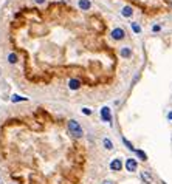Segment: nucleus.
I'll use <instances>...</instances> for the list:
<instances>
[{
    "label": "nucleus",
    "mask_w": 172,
    "mask_h": 184,
    "mask_svg": "<svg viewBox=\"0 0 172 184\" xmlns=\"http://www.w3.org/2000/svg\"><path fill=\"white\" fill-rule=\"evenodd\" d=\"M81 85H82V82H81L79 79H76V77H71L68 80V88L70 90H79Z\"/></svg>",
    "instance_id": "obj_6"
},
{
    "label": "nucleus",
    "mask_w": 172,
    "mask_h": 184,
    "mask_svg": "<svg viewBox=\"0 0 172 184\" xmlns=\"http://www.w3.org/2000/svg\"><path fill=\"white\" fill-rule=\"evenodd\" d=\"M137 169H138V162H137V159H133V158L126 159V170H127V172H135Z\"/></svg>",
    "instance_id": "obj_4"
},
{
    "label": "nucleus",
    "mask_w": 172,
    "mask_h": 184,
    "mask_svg": "<svg viewBox=\"0 0 172 184\" xmlns=\"http://www.w3.org/2000/svg\"><path fill=\"white\" fill-rule=\"evenodd\" d=\"M123 142H124V145L127 147L129 150H132V152H135V150H137V149H135V147H133V144H132L129 139H126V138H123Z\"/></svg>",
    "instance_id": "obj_14"
},
{
    "label": "nucleus",
    "mask_w": 172,
    "mask_h": 184,
    "mask_svg": "<svg viewBox=\"0 0 172 184\" xmlns=\"http://www.w3.org/2000/svg\"><path fill=\"white\" fill-rule=\"evenodd\" d=\"M102 184H113L112 181H108V180H105V181H102Z\"/></svg>",
    "instance_id": "obj_21"
},
{
    "label": "nucleus",
    "mask_w": 172,
    "mask_h": 184,
    "mask_svg": "<svg viewBox=\"0 0 172 184\" xmlns=\"http://www.w3.org/2000/svg\"><path fill=\"white\" fill-rule=\"evenodd\" d=\"M120 56L124 57V59L132 57V48H129V47H123V48L120 50Z\"/></svg>",
    "instance_id": "obj_8"
},
{
    "label": "nucleus",
    "mask_w": 172,
    "mask_h": 184,
    "mask_svg": "<svg viewBox=\"0 0 172 184\" xmlns=\"http://www.w3.org/2000/svg\"><path fill=\"white\" fill-rule=\"evenodd\" d=\"M121 14L124 17H132L133 16V10H132V6H124L123 10H121Z\"/></svg>",
    "instance_id": "obj_10"
},
{
    "label": "nucleus",
    "mask_w": 172,
    "mask_h": 184,
    "mask_svg": "<svg viewBox=\"0 0 172 184\" xmlns=\"http://www.w3.org/2000/svg\"><path fill=\"white\" fill-rule=\"evenodd\" d=\"M79 8L82 11H88L90 8H92V2H90V0H79Z\"/></svg>",
    "instance_id": "obj_9"
},
{
    "label": "nucleus",
    "mask_w": 172,
    "mask_h": 184,
    "mask_svg": "<svg viewBox=\"0 0 172 184\" xmlns=\"http://www.w3.org/2000/svg\"><path fill=\"white\" fill-rule=\"evenodd\" d=\"M68 132L71 136L75 138H82L84 132H82V127L79 125L78 121H75V119H71V121H68Z\"/></svg>",
    "instance_id": "obj_1"
},
{
    "label": "nucleus",
    "mask_w": 172,
    "mask_h": 184,
    "mask_svg": "<svg viewBox=\"0 0 172 184\" xmlns=\"http://www.w3.org/2000/svg\"><path fill=\"white\" fill-rule=\"evenodd\" d=\"M130 25H132V30H133L135 33H137V34H138V33H141V28H140V25H138V23H135V22H132Z\"/></svg>",
    "instance_id": "obj_16"
},
{
    "label": "nucleus",
    "mask_w": 172,
    "mask_h": 184,
    "mask_svg": "<svg viewBox=\"0 0 172 184\" xmlns=\"http://www.w3.org/2000/svg\"><path fill=\"white\" fill-rule=\"evenodd\" d=\"M82 113L87 115V116H90V115H92V110H90L88 107H84V108H82Z\"/></svg>",
    "instance_id": "obj_17"
},
{
    "label": "nucleus",
    "mask_w": 172,
    "mask_h": 184,
    "mask_svg": "<svg viewBox=\"0 0 172 184\" xmlns=\"http://www.w3.org/2000/svg\"><path fill=\"white\" fill-rule=\"evenodd\" d=\"M160 30H161L160 25H153V26H152V31H153V33H158Z\"/></svg>",
    "instance_id": "obj_18"
},
{
    "label": "nucleus",
    "mask_w": 172,
    "mask_h": 184,
    "mask_svg": "<svg viewBox=\"0 0 172 184\" xmlns=\"http://www.w3.org/2000/svg\"><path fill=\"white\" fill-rule=\"evenodd\" d=\"M110 169H112L113 172H121V169H123V161H121L120 158L112 159V162H110Z\"/></svg>",
    "instance_id": "obj_5"
},
{
    "label": "nucleus",
    "mask_w": 172,
    "mask_h": 184,
    "mask_svg": "<svg viewBox=\"0 0 172 184\" xmlns=\"http://www.w3.org/2000/svg\"><path fill=\"white\" fill-rule=\"evenodd\" d=\"M135 153H137V156H138L141 161H147V155L144 153L143 150H135Z\"/></svg>",
    "instance_id": "obj_13"
},
{
    "label": "nucleus",
    "mask_w": 172,
    "mask_h": 184,
    "mask_svg": "<svg viewBox=\"0 0 172 184\" xmlns=\"http://www.w3.org/2000/svg\"><path fill=\"white\" fill-rule=\"evenodd\" d=\"M102 144H104V149H105V150H113V142L108 139V138H104Z\"/></svg>",
    "instance_id": "obj_12"
},
{
    "label": "nucleus",
    "mask_w": 172,
    "mask_h": 184,
    "mask_svg": "<svg viewBox=\"0 0 172 184\" xmlns=\"http://www.w3.org/2000/svg\"><path fill=\"white\" fill-rule=\"evenodd\" d=\"M141 180L144 181V184H152L153 183V178H152V175H150V172H147V170H144V172H141Z\"/></svg>",
    "instance_id": "obj_7"
},
{
    "label": "nucleus",
    "mask_w": 172,
    "mask_h": 184,
    "mask_svg": "<svg viewBox=\"0 0 172 184\" xmlns=\"http://www.w3.org/2000/svg\"><path fill=\"white\" fill-rule=\"evenodd\" d=\"M168 119H169V121H172V112L168 113Z\"/></svg>",
    "instance_id": "obj_20"
},
{
    "label": "nucleus",
    "mask_w": 172,
    "mask_h": 184,
    "mask_svg": "<svg viewBox=\"0 0 172 184\" xmlns=\"http://www.w3.org/2000/svg\"><path fill=\"white\" fill-rule=\"evenodd\" d=\"M17 60H19V56H17V53H10V54H8V62H10L11 65L17 63Z\"/></svg>",
    "instance_id": "obj_11"
},
{
    "label": "nucleus",
    "mask_w": 172,
    "mask_h": 184,
    "mask_svg": "<svg viewBox=\"0 0 172 184\" xmlns=\"http://www.w3.org/2000/svg\"><path fill=\"white\" fill-rule=\"evenodd\" d=\"M110 36H112L113 40H123V39L126 37V31H124L123 28H115V30L110 33Z\"/></svg>",
    "instance_id": "obj_2"
},
{
    "label": "nucleus",
    "mask_w": 172,
    "mask_h": 184,
    "mask_svg": "<svg viewBox=\"0 0 172 184\" xmlns=\"http://www.w3.org/2000/svg\"><path fill=\"white\" fill-rule=\"evenodd\" d=\"M47 0H34V3H37V5H43Z\"/></svg>",
    "instance_id": "obj_19"
},
{
    "label": "nucleus",
    "mask_w": 172,
    "mask_h": 184,
    "mask_svg": "<svg viewBox=\"0 0 172 184\" xmlns=\"http://www.w3.org/2000/svg\"><path fill=\"white\" fill-rule=\"evenodd\" d=\"M101 118H102V121L112 124V112H110V108H108V107H102L101 108Z\"/></svg>",
    "instance_id": "obj_3"
},
{
    "label": "nucleus",
    "mask_w": 172,
    "mask_h": 184,
    "mask_svg": "<svg viewBox=\"0 0 172 184\" xmlns=\"http://www.w3.org/2000/svg\"><path fill=\"white\" fill-rule=\"evenodd\" d=\"M11 101H13V102H22V101H28V98H22V96H19V95H14V96L11 98Z\"/></svg>",
    "instance_id": "obj_15"
}]
</instances>
